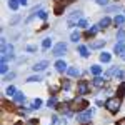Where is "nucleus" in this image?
Masks as SVG:
<instances>
[{
	"mask_svg": "<svg viewBox=\"0 0 125 125\" xmlns=\"http://www.w3.org/2000/svg\"><path fill=\"white\" fill-rule=\"evenodd\" d=\"M120 105H122V98H120V97H112V98H108L105 102L107 110L112 112V114H117V112L120 110Z\"/></svg>",
	"mask_w": 125,
	"mask_h": 125,
	"instance_id": "1",
	"label": "nucleus"
},
{
	"mask_svg": "<svg viewBox=\"0 0 125 125\" xmlns=\"http://www.w3.org/2000/svg\"><path fill=\"white\" fill-rule=\"evenodd\" d=\"M88 107V102L83 100V98H75L70 102V110H77V112H82Z\"/></svg>",
	"mask_w": 125,
	"mask_h": 125,
	"instance_id": "2",
	"label": "nucleus"
},
{
	"mask_svg": "<svg viewBox=\"0 0 125 125\" xmlns=\"http://www.w3.org/2000/svg\"><path fill=\"white\" fill-rule=\"evenodd\" d=\"M73 2H75V0H57V2H55V7H53V13H55V15H62L63 10H65V7L70 5V3H73Z\"/></svg>",
	"mask_w": 125,
	"mask_h": 125,
	"instance_id": "3",
	"label": "nucleus"
},
{
	"mask_svg": "<svg viewBox=\"0 0 125 125\" xmlns=\"http://www.w3.org/2000/svg\"><path fill=\"white\" fill-rule=\"evenodd\" d=\"M65 52H67V43H63V42L57 43V45L53 47V50H52V53H53L55 57H60V55H63Z\"/></svg>",
	"mask_w": 125,
	"mask_h": 125,
	"instance_id": "4",
	"label": "nucleus"
},
{
	"mask_svg": "<svg viewBox=\"0 0 125 125\" xmlns=\"http://www.w3.org/2000/svg\"><path fill=\"white\" fill-rule=\"evenodd\" d=\"M82 20V12H73L70 17H68V20H67V23L70 25V27H73L75 23H78Z\"/></svg>",
	"mask_w": 125,
	"mask_h": 125,
	"instance_id": "5",
	"label": "nucleus"
},
{
	"mask_svg": "<svg viewBox=\"0 0 125 125\" xmlns=\"http://www.w3.org/2000/svg\"><path fill=\"white\" fill-rule=\"evenodd\" d=\"M77 94H80V95H85V94H88V82L87 80H80L77 85Z\"/></svg>",
	"mask_w": 125,
	"mask_h": 125,
	"instance_id": "6",
	"label": "nucleus"
},
{
	"mask_svg": "<svg viewBox=\"0 0 125 125\" xmlns=\"http://www.w3.org/2000/svg\"><path fill=\"white\" fill-rule=\"evenodd\" d=\"M90 117H92V112H90L88 108H85V110L78 112L77 120H78V122H88V120H90Z\"/></svg>",
	"mask_w": 125,
	"mask_h": 125,
	"instance_id": "7",
	"label": "nucleus"
},
{
	"mask_svg": "<svg viewBox=\"0 0 125 125\" xmlns=\"http://www.w3.org/2000/svg\"><path fill=\"white\" fill-rule=\"evenodd\" d=\"M114 50H115L117 55H122V57L125 58V43H124V42H118V43H115Z\"/></svg>",
	"mask_w": 125,
	"mask_h": 125,
	"instance_id": "8",
	"label": "nucleus"
},
{
	"mask_svg": "<svg viewBox=\"0 0 125 125\" xmlns=\"http://www.w3.org/2000/svg\"><path fill=\"white\" fill-rule=\"evenodd\" d=\"M57 110L60 114H70V104H58Z\"/></svg>",
	"mask_w": 125,
	"mask_h": 125,
	"instance_id": "9",
	"label": "nucleus"
},
{
	"mask_svg": "<svg viewBox=\"0 0 125 125\" xmlns=\"http://www.w3.org/2000/svg\"><path fill=\"white\" fill-rule=\"evenodd\" d=\"M48 67V62L47 60H42V62H37V63H35V65H33V70H35V72H37V70H45V68Z\"/></svg>",
	"mask_w": 125,
	"mask_h": 125,
	"instance_id": "10",
	"label": "nucleus"
},
{
	"mask_svg": "<svg viewBox=\"0 0 125 125\" xmlns=\"http://www.w3.org/2000/svg\"><path fill=\"white\" fill-rule=\"evenodd\" d=\"M108 75H115V77H118V78L125 77V73L120 70V68H112V70H108Z\"/></svg>",
	"mask_w": 125,
	"mask_h": 125,
	"instance_id": "11",
	"label": "nucleus"
},
{
	"mask_svg": "<svg viewBox=\"0 0 125 125\" xmlns=\"http://www.w3.org/2000/svg\"><path fill=\"white\" fill-rule=\"evenodd\" d=\"M98 29H100V27H92V29L85 30V33H83V35H85V39H90V37H94L97 32H98Z\"/></svg>",
	"mask_w": 125,
	"mask_h": 125,
	"instance_id": "12",
	"label": "nucleus"
},
{
	"mask_svg": "<svg viewBox=\"0 0 125 125\" xmlns=\"http://www.w3.org/2000/svg\"><path fill=\"white\" fill-rule=\"evenodd\" d=\"M110 23H112V20L108 19V17H104V19L100 20V23H98V27H100V29H107V27H108Z\"/></svg>",
	"mask_w": 125,
	"mask_h": 125,
	"instance_id": "13",
	"label": "nucleus"
},
{
	"mask_svg": "<svg viewBox=\"0 0 125 125\" xmlns=\"http://www.w3.org/2000/svg\"><path fill=\"white\" fill-rule=\"evenodd\" d=\"M94 85L100 88V87H104V85H105V80H104L102 77H98V75H95V78H94Z\"/></svg>",
	"mask_w": 125,
	"mask_h": 125,
	"instance_id": "14",
	"label": "nucleus"
},
{
	"mask_svg": "<svg viewBox=\"0 0 125 125\" xmlns=\"http://www.w3.org/2000/svg\"><path fill=\"white\" fill-rule=\"evenodd\" d=\"M55 68H57L58 72H63V70H67V63L63 60H58L57 63H55Z\"/></svg>",
	"mask_w": 125,
	"mask_h": 125,
	"instance_id": "15",
	"label": "nucleus"
},
{
	"mask_svg": "<svg viewBox=\"0 0 125 125\" xmlns=\"http://www.w3.org/2000/svg\"><path fill=\"white\" fill-rule=\"evenodd\" d=\"M104 45H105V40H95V42L90 43V48H100Z\"/></svg>",
	"mask_w": 125,
	"mask_h": 125,
	"instance_id": "16",
	"label": "nucleus"
},
{
	"mask_svg": "<svg viewBox=\"0 0 125 125\" xmlns=\"http://www.w3.org/2000/svg\"><path fill=\"white\" fill-rule=\"evenodd\" d=\"M47 105L50 107V108H57V98H55V95L53 97H50V98H48V102H47Z\"/></svg>",
	"mask_w": 125,
	"mask_h": 125,
	"instance_id": "17",
	"label": "nucleus"
},
{
	"mask_svg": "<svg viewBox=\"0 0 125 125\" xmlns=\"http://www.w3.org/2000/svg\"><path fill=\"white\" fill-rule=\"evenodd\" d=\"M78 52H80L82 57H88V48H87L85 45H80V47H78Z\"/></svg>",
	"mask_w": 125,
	"mask_h": 125,
	"instance_id": "18",
	"label": "nucleus"
},
{
	"mask_svg": "<svg viewBox=\"0 0 125 125\" xmlns=\"http://www.w3.org/2000/svg\"><path fill=\"white\" fill-rule=\"evenodd\" d=\"M19 3H20L19 0H9V7L12 10H17V9H19Z\"/></svg>",
	"mask_w": 125,
	"mask_h": 125,
	"instance_id": "19",
	"label": "nucleus"
},
{
	"mask_svg": "<svg viewBox=\"0 0 125 125\" xmlns=\"http://www.w3.org/2000/svg\"><path fill=\"white\" fill-rule=\"evenodd\" d=\"M100 62H110V53H107V52L100 53Z\"/></svg>",
	"mask_w": 125,
	"mask_h": 125,
	"instance_id": "20",
	"label": "nucleus"
},
{
	"mask_svg": "<svg viewBox=\"0 0 125 125\" xmlns=\"http://www.w3.org/2000/svg\"><path fill=\"white\" fill-rule=\"evenodd\" d=\"M100 72H102V67L100 65H92V73L94 75H100Z\"/></svg>",
	"mask_w": 125,
	"mask_h": 125,
	"instance_id": "21",
	"label": "nucleus"
},
{
	"mask_svg": "<svg viewBox=\"0 0 125 125\" xmlns=\"http://www.w3.org/2000/svg\"><path fill=\"white\" fill-rule=\"evenodd\" d=\"M13 97H15V102H19V104L25 100V97H23V94H22V92H17V94H15Z\"/></svg>",
	"mask_w": 125,
	"mask_h": 125,
	"instance_id": "22",
	"label": "nucleus"
},
{
	"mask_svg": "<svg viewBox=\"0 0 125 125\" xmlns=\"http://www.w3.org/2000/svg\"><path fill=\"white\" fill-rule=\"evenodd\" d=\"M124 22H125V19L122 17V15H117L115 19H114V23H115V25H122Z\"/></svg>",
	"mask_w": 125,
	"mask_h": 125,
	"instance_id": "23",
	"label": "nucleus"
},
{
	"mask_svg": "<svg viewBox=\"0 0 125 125\" xmlns=\"http://www.w3.org/2000/svg\"><path fill=\"white\" fill-rule=\"evenodd\" d=\"M68 75H70V77H77V75H78V68L70 67V68H68Z\"/></svg>",
	"mask_w": 125,
	"mask_h": 125,
	"instance_id": "24",
	"label": "nucleus"
},
{
	"mask_svg": "<svg viewBox=\"0 0 125 125\" xmlns=\"http://www.w3.org/2000/svg\"><path fill=\"white\" fill-rule=\"evenodd\" d=\"M124 92H125V82H124V83H122L120 87H118V90H117V95L122 98V97H124Z\"/></svg>",
	"mask_w": 125,
	"mask_h": 125,
	"instance_id": "25",
	"label": "nucleus"
},
{
	"mask_svg": "<svg viewBox=\"0 0 125 125\" xmlns=\"http://www.w3.org/2000/svg\"><path fill=\"white\" fill-rule=\"evenodd\" d=\"M40 105H42V100H40V98H35V100L32 102V107H30V108H39Z\"/></svg>",
	"mask_w": 125,
	"mask_h": 125,
	"instance_id": "26",
	"label": "nucleus"
},
{
	"mask_svg": "<svg viewBox=\"0 0 125 125\" xmlns=\"http://www.w3.org/2000/svg\"><path fill=\"white\" fill-rule=\"evenodd\" d=\"M50 45H52V40L50 39H45L43 42H42V47L43 48H50Z\"/></svg>",
	"mask_w": 125,
	"mask_h": 125,
	"instance_id": "27",
	"label": "nucleus"
},
{
	"mask_svg": "<svg viewBox=\"0 0 125 125\" xmlns=\"http://www.w3.org/2000/svg\"><path fill=\"white\" fill-rule=\"evenodd\" d=\"M7 70H9L7 63H5V62H2V65H0V72H2V73H7Z\"/></svg>",
	"mask_w": 125,
	"mask_h": 125,
	"instance_id": "28",
	"label": "nucleus"
},
{
	"mask_svg": "<svg viewBox=\"0 0 125 125\" xmlns=\"http://www.w3.org/2000/svg\"><path fill=\"white\" fill-rule=\"evenodd\" d=\"M7 94H9V95H15V94H17V92H15V87L10 85L9 88H7Z\"/></svg>",
	"mask_w": 125,
	"mask_h": 125,
	"instance_id": "29",
	"label": "nucleus"
},
{
	"mask_svg": "<svg viewBox=\"0 0 125 125\" xmlns=\"http://www.w3.org/2000/svg\"><path fill=\"white\" fill-rule=\"evenodd\" d=\"M78 39H80V33H78V32H73V33H72V40H73V42H77Z\"/></svg>",
	"mask_w": 125,
	"mask_h": 125,
	"instance_id": "30",
	"label": "nucleus"
},
{
	"mask_svg": "<svg viewBox=\"0 0 125 125\" xmlns=\"http://www.w3.org/2000/svg\"><path fill=\"white\" fill-rule=\"evenodd\" d=\"M77 25H78V27H82V29H85V27H87V20L82 19V20H80V22L77 23Z\"/></svg>",
	"mask_w": 125,
	"mask_h": 125,
	"instance_id": "31",
	"label": "nucleus"
},
{
	"mask_svg": "<svg viewBox=\"0 0 125 125\" xmlns=\"http://www.w3.org/2000/svg\"><path fill=\"white\" fill-rule=\"evenodd\" d=\"M118 39L124 42V39H125V32H124V30H120V32H118Z\"/></svg>",
	"mask_w": 125,
	"mask_h": 125,
	"instance_id": "32",
	"label": "nucleus"
},
{
	"mask_svg": "<svg viewBox=\"0 0 125 125\" xmlns=\"http://www.w3.org/2000/svg\"><path fill=\"white\" fill-rule=\"evenodd\" d=\"M39 17L42 20H45V19H47V13H45V12H39Z\"/></svg>",
	"mask_w": 125,
	"mask_h": 125,
	"instance_id": "33",
	"label": "nucleus"
},
{
	"mask_svg": "<svg viewBox=\"0 0 125 125\" xmlns=\"http://www.w3.org/2000/svg\"><path fill=\"white\" fill-rule=\"evenodd\" d=\"M29 125H39V120H37V118H32L29 122Z\"/></svg>",
	"mask_w": 125,
	"mask_h": 125,
	"instance_id": "34",
	"label": "nucleus"
},
{
	"mask_svg": "<svg viewBox=\"0 0 125 125\" xmlns=\"http://www.w3.org/2000/svg\"><path fill=\"white\" fill-rule=\"evenodd\" d=\"M39 80H40L39 75H37V77H30V78H29V82H39Z\"/></svg>",
	"mask_w": 125,
	"mask_h": 125,
	"instance_id": "35",
	"label": "nucleus"
},
{
	"mask_svg": "<svg viewBox=\"0 0 125 125\" xmlns=\"http://www.w3.org/2000/svg\"><path fill=\"white\" fill-rule=\"evenodd\" d=\"M62 87H63V88H68V87H70V82H68V80L62 82Z\"/></svg>",
	"mask_w": 125,
	"mask_h": 125,
	"instance_id": "36",
	"label": "nucleus"
},
{
	"mask_svg": "<svg viewBox=\"0 0 125 125\" xmlns=\"http://www.w3.org/2000/svg\"><path fill=\"white\" fill-rule=\"evenodd\" d=\"M17 112H19L20 115H25V114H27V110H23V108H19V110H17Z\"/></svg>",
	"mask_w": 125,
	"mask_h": 125,
	"instance_id": "37",
	"label": "nucleus"
},
{
	"mask_svg": "<svg viewBox=\"0 0 125 125\" xmlns=\"http://www.w3.org/2000/svg\"><path fill=\"white\" fill-rule=\"evenodd\" d=\"M117 125H125V118H122V120H118V122H117Z\"/></svg>",
	"mask_w": 125,
	"mask_h": 125,
	"instance_id": "38",
	"label": "nucleus"
},
{
	"mask_svg": "<svg viewBox=\"0 0 125 125\" xmlns=\"http://www.w3.org/2000/svg\"><path fill=\"white\" fill-rule=\"evenodd\" d=\"M20 3H22V5H25V3H27V0H19Z\"/></svg>",
	"mask_w": 125,
	"mask_h": 125,
	"instance_id": "39",
	"label": "nucleus"
},
{
	"mask_svg": "<svg viewBox=\"0 0 125 125\" xmlns=\"http://www.w3.org/2000/svg\"><path fill=\"white\" fill-rule=\"evenodd\" d=\"M98 3H107V0H97Z\"/></svg>",
	"mask_w": 125,
	"mask_h": 125,
	"instance_id": "40",
	"label": "nucleus"
}]
</instances>
